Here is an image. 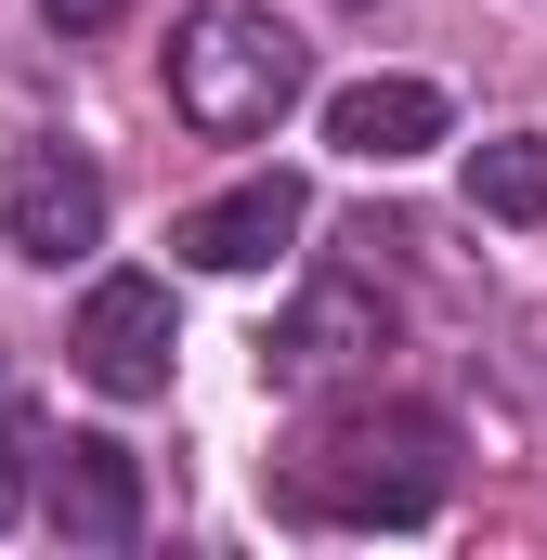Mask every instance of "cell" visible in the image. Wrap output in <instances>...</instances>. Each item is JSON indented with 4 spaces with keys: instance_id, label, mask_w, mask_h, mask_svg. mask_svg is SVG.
<instances>
[{
    "instance_id": "6da1fadb",
    "label": "cell",
    "mask_w": 547,
    "mask_h": 560,
    "mask_svg": "<svg viewBox=\"0 0 547 560\" xmlns=\"http://www.w3.org/2000/svg\"><path fill=\"white\" fill-rule=\"evenodd\" d=\"M443 482H456V430L430 418V405H379V418H339L300 469H287V495L313 509V522H379V535H405L443 509Z\"/></svg>"
},
{
    "instance_id": "7a4b0ae2",
    "label": "cell",
    "mask_w": 547,
    "mask_h": 560,
    "mask_svg": "<svg viewBox=\"0 0 547 560\" xmlns=\"http://www.w3.org/2000/svg\"><path fill=\"white\" fill-rule=\"evenodd\" d=\"M300 39L274 26V13H248V0H209L183 39H170V105L196 118L209 143H248V131H274L287 105H300Z\"/></svg>"
},
{
    "instance_id": "3957f363",
    "label": "cell",
    "mask_w": 547,
    "mask_h": 560,
    "mask_svg": "<svg viewBox=\"0 0 547 560\" xmlns=\"http://www.w3.org/2000/svg\"><path fill=\"white\" fill-rule=\"evenodd\" d=\"M79 378L92 392H118V405H143V392H170V287L156 275H105L92 300H79Z\"/></svg>"
},
{
    "instance_id": "277c9868",
    "label": "cell",
    "mask_w": 547,
    "mask_h": 560,
    "mask_svg": "<svg viewBox=\"0 0 547 560\" xmlns=\"http://www.w3.org/2000/svg\"><path fill=\"white\" fill-rule=\"evenodd\" d=\"M0 222H13L26 261H92L105 248V170L66 156V143H26L13 183H0Z\"/></svg>"
},
{
    "instance_id": "5b68a950",
    "label": "cell",
    "mask_w": 547,
    "mask_h": 560,
    "mask_svg": "<svg viewBox=\"0 0 547 560\" xmlns=\"http://www.w3.org/2000/svg\"><path fill=\"white\" fill-rule=\"evenodd\" d=\"M313 222V196H300V170H248L235 196H209V209H183L170 222V248L196 261V275H261L287 261V235Z\"/></svg>"
},
{
    "instance_id": "8992f818",
    "label": "cell",
    "mask_w": 547,
    "mask_h": 560,
    "mask_svg": "<svg viewBox=\"0 0 547 560\" xmlns=\"http://www.w3.org/2000/svg\"><path fill=\"white\" fill-rule=\"evenodd\" d=\"M53 535H66V548H131V535H143V469H131V443L79 430V443L53 456Z\"/></svg>"
},
{
    "instance_id": "52a82bcc",
    "label": "cell",
    "mask_w": 547,
    "mask_h": 560,
    "mask_svg": "<svg viewBox=\"0 0 547 560\" xmlns=\"http://www.w3.org/2000/svg\"><path fill=\"white\" fill-rule=\"evenodd\" d=\"M326 143L365 156V170H405V156L443 143V92L430 79H352V92H326Z\"/></svg>"
},
{
    "instance_id": "ba28073f",
    "label": "cell",
    "mask_w": 547,
    "mask_h": 560,
    "mask_svg": "<svg viewBox=\"0 0 547 560\" xmlns=\"http://www.w3.org/2000/svg\"><path fill=\"white\" fill-rule=\"evenodd\" d=\"M379 339H392V313H379L365 287L326 275V287H313V300H300V313L261 339V365L287 378V392H313V378H339V365H352V352H379Z\"/></svg>"
},
{
    "instance_id": "9c48e42d",
    "label": "cell",
    "mask_w": 547,
    "mask_h": 560,
    "mask_svg": "<svg viewBox=\"0 0 547 560\" xmlns=\"http://www.w3.org/2000/svg\"><path fill=\"white\" fill-rule=\"evenodd\" d=\"M469 209L482 222H547V131L469 143Z\"/></svg>"
},
{
    "instance_id": "30bf717a",
    "label": "cell",
    "mask_w": 547,
    "mask_h": 560,
    "mask_svg": "<svg viewBox=\"0 0 547 560\" xmlns=\"http://www.w3.org/2000/svg\"><path fill=\"white\" fill-rule=\"evenodd\" d=\"M26 456H39V430H26V418H0V535L26 522Z\"/></svg>"
},
{
    "instance_id": "8fae6325",
    "label": "cell",
    "mask_w": 547,
    "mask_h": 560,
    "mask_svg": "<svg viewBox=\"0 0 547 560\" xmlns=\"http://www.w3.org/2000/svg\"><path fill=\"white\" fill-rule=\"evenodd\" d=\"M39 13H53V26H66V39H92V26H118V13H131V0H39Z\"/></svg>"
}]
</instances>
